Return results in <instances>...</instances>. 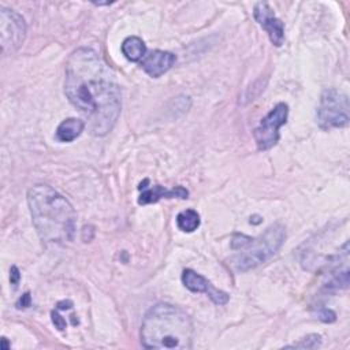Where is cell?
Returning a JSON list of instances; mask_svg holds the SVG:
<instances>
[{"label":"cell","instance_id":"obj_1","mask_svg":"<svg viewBox=\"0 0 350 350\" xmlns=\"http://www.w3.org/2000/svg\"><path fill=\"white\" fill-rule=\"evenodd\" d=\"M64 93L86 118L93 135L103 137L116 124L122 111V93L113 71L100 53L78 48L67 59Z\"/></svg>","mask_w":350,"mask_h":350},{"label":"cell","instance_id":"obj_2","mask_svg":"<svg viewBox=\"0 0 350 350\" xmlns=\"http://www.w3.org/2000/svg\"><path fill=\"white\" fill-rule=\"evenodd\" d=\"M27 204L38 237L45 243L71 242L77 230V213L70 201L48 185L27 190Z\"/></svg>","mask_w":350,"mask_h":350},{"label":"cell","instance_id":"obj_3","mask_svg":"<svg viewBox=\"0 0 350 350\" xmlns=\"http://www.w3.org/2000/svg\"><path fill=\"white\" fill-rule=\"evenodd\" d=\"M193 323L190 316L172 304L153 305L141 324V343L145 349L187 350L193 345Z\"/></svg>","mask_w":350,"mask_h":350},{"label":"cell","instance_id":"obj_4","mask_svg":"<svg viewBox=\"0 0 350 350\" xmlns=\"http://www.w3.org/2000/svg\"><path fill=\"white\" fill-rule=\"evenodd\" d=\"M286 239V228L280 223L271 224L258 238H252L241 249V253L231 257V265L238 272H246L271 260L282 247Z\"/></svg>","mask_w":350,"mask_h":350},{"label":"cell","instance_id":"obj_5","mask_svg":"<svg viewBox=\"0 0 350 350\" xmlns=\"http://www.w3.org/2000/svg\"><path fill=\"white\" fill-rule=\"evenodd\" d=\"M349 100L347 96L336 89H325L321 93L317 108V123L321 129L345 127L349 123Z\"/></svg>","mask_w":350,"mask_h":350},{"label":"cell","instance_id":"obj_6","mask_svg":"<svg viewBox=\"0 0 350 350\" xmlns=\"http://www.w3.org/2000/svg\"><path fill=\"white\" fill-rule=\"evenodd\" d=\"M288 116V105L286 103L276 104L254 129L253 137L258 150H268L279 141V129L286 123Z\"/></svg>","mask_w":350,"mask_h":350},{"label":"cell","instance_id":"obj_7","mask_svg":"<svg viewBox=\"0 0 350 350\" xmlns=\"http://www.w3.org/2000/svg\"><path fill=\"white\" fill-rule=\"evenodd\" d=\"M26 37V22L16 11L0 7V40L3 55L19 49Z\"/></svg>","mask_w":350,"mask_h":350},{"label":"cell","instance_id":"obj_8","mask_svg":"<svg viewBox=\"0 0 350 350\" xmlns=\"http://www.w3.org/2000/svg\"><path fill=\"white\" fill-rule=\"evenodd\" d=\"M253 16L257 21V23L267 31L271 42L275 46H280L284 41V25L275 15L269 4L265 1L256 3L253 10Z\"/></svg>","mask_w":350,"mask_h":350},{"label":"cell","instance_id":"obj_9","mask_svg":"<svg viewBox=\"0 0 350 350\" xmlns=\"http://www.w3.org/2000/svg\"><path fill=\"white\" fill-rule=\"evenodd\" d=\"M182 283L193 293H205L216 305H226L230 299L226 291L216 288L206 278L193 269H185L182 272Z\"/></svg>","mask_w":350,"mask_h":350},{"label":"cell","instance_id":"obj_10","mask_svg":"<svg viewBox=\"0 0 350 350\" xmlns=\"http://www.w3.org/2000/svg\"><path fill=\"white\" fill-rule=\"evenodd\" d=\"M175 62H176V56L172 52L154 49L144 56V59L141 60V67L148 75L153 78H159L164 72H167L174 66Z\"/></svg>","mask_w":350,"mask_h":350},{"label":"cell","instance_id":"obj_11","mask_svg":"<svg viewBox=\"0 0 350 350\" xmlns=\"http://www.w3.org/2000/svg\"><path fill=\"white\" fill-rule=\"evenodd\" d=\"M138 189L142 190V193L138 197V204H141V205L157 202L161 198H175V197L187 198V196H189V191L182 186L167 189V187L160 186V185L145 186V182H141Z\"/></svg>","mask_w":350,"mask_h":350},{"label":"cell","instance_id":"obj_12","mask_svg":"<svg viewBox=\"0 0 350 350\" xmlns=\"http://www.w3.org/2000/svg\"><path fill=\"white\" fill-rule=\"evenodd\" d=\"M85 122L77 118H67L64 119L56 129V138L60 142H71L77 137L81 135V133L85 129Z\"/></svg>","mask_w":350,"mask_h":350},{"label":"cell","instance_id":"obj_13","mask_svg":"<svg viewBox=\"0 0 350 350\" xmlns=\"http://www.w3.org/2000/svg\"><path fill=\"white\" fill-rule=\"evenodd\" d=\"M122 53L130 62H139L146 53V45L142 38L137 36H130L122 42Z\"/></svg>","mask_w":350,"mask_h":350},{"label":"cell","instance_id":"obj_14","mask_svg":"<svg viewBox=\"0 0 350 350\" xmlns=\"http://www.w3.org/2000/svg\"><path fill=\"white\" fill-rule=\"evenodd\" d=\"M176 226L183 232H193L200 226V215L194 209H186L178 213Z\"/></svg>","mask_w":350,"mask_h":350},{"label":"cell","instance_id":"obj_15","mask_svg":"<svg viewBox=\"0 0 350 350\" xmlns=\"http://www.w3.org/2000/svg\"><path fill=\"white\" fill-rule=\"evenodd\" d=\"M321 345V336L317 334H310L305 338H302L299 342L294 343V345H288L286 347L290 349H317Z\"/></svg>","mask_w":350,"mask_h":350},{"label":"cell","instance_id":"obj_16","mask_svg":"<svg viewBox=\"0 0 350 350\" xmlns=\"http://www.w3.org/2000/svg\"><path fill=\"white\" fill-rule=\"evenodd\" d=\"M319 319L324 323H332L335 320V313L329 309H325L323 308L320 312H319Z\"/></svg>","mask_w":350,"mask_h":350},{"label":"cell","instance_id":"obj_17","mask_svg":"<svg viewBox=\"0 0 350 350\" xmlns=\"http://www.w3.org/2000/svg\"><path fill=\"white\" fill-rule=\"evenodd\" d=\"M52 321H53V324H55V327H56L57 329L63 331V329L66 328V320L59 314L57 309L52 312Z\"/></svg>","mask_w":350,"mask_h":350},{"label":"cell","instance_id":"obj_18","mask_svg":"<svg viewBox=\"0 0 350 350\" xmlns=\"http://www.w3.org/2000/svg\"><path fill=\"white\" fill-rule=\"evenodd\" d=\"M19 279H21V272L15 265H12L11 269H10V282H11V284L16 286L19 283Z\"/></svg>","mask_w":350,"mask_h":350},{"label":"cell","instance_id":"obj_19","mask_svg":"<svg viewBox=\"0 0 350 350\" xmlns=\"http://www.w3.org/2000/svg\"><path fill=\"white\" fill-rule=\"evenodd\" d=\"M16 306H18L19 309H21V308H27V306H30V294H29V293L23 294L22 298L18 301Z\"/></svg>","mask_w":350,"mask_h":350},{"label":"cell","instance_id":"obj_20","mask_svg":"<svg viewBox=\"0 0 350 350\" xmlns=\"http://www.w3.org/2000/svg\"><path fill=\"white\" fill-rule=\"evenodd\" d=\"M1 342H3V349H4V350H7V349H8V345H7V339H5V338H3V339H1Z\"/></svg>","mask_w":350,"mask_h":350}]
</instances>
